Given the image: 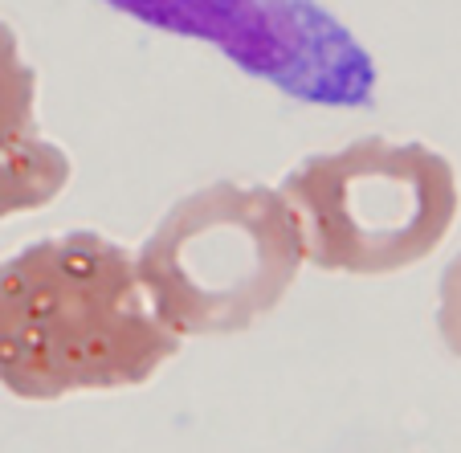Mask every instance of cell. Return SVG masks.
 Wrapping results in <instances>:
<instances>
[{"mask_svg":"<svg viewBox=\"0 0 461 453\" xmlns=\"http://www.w3.org/2000/svg\"><path fill=\"white\" fill-rule=\"evenodd\" d=\"M70 176V156L45 135L5 148L0 151V221L25 217V213L53 204L66 192Z\"/></svg>","mask_w":461,"mask_h":453,"instance_id":"5b68a950","label":"cell"},{"mask_svg":"<svg viewBox=\"0 0 461 453\" xmlns=\"http://www.w3.org/2000/svg\"><path fill=\"white\" fill-rule=\"evenodd\" d=\"M159 33L221 50L241 74L311 106H372L375 61L319 0H106Z\"/></svg>","mask_w":461,"mask_h":453,"instance_id":"277c9868","label":"cell"},{"mask_svg":"<svg viewBox=\"0 0 461 453\" xmlns=\"http://www.w3.org/2000/svg\"><path fill=\"white\" fill-rule=\"evenodd\" d=\"M306 266L384 278L425 262L461 209L453 164L429 143L364 135L294 164L278 184Z\"/></svg>","mask_w":461,"mask_h":453,"instance_id":"3957f363","label":"cell"},{"mask_svg":"<svg viewBox=\"0 0 461 453\" xmlns=\"http://www.w3.org/2000/svg\"><path fill=\"white\" fill-rule=\"evenodd\" d=\"M180 343L151 311L135 253L95 229L0 258V388L17 401L140 388Z\"/></svg>","mask_w":461,"mask_h":453,"instance_id":"6da1fadb","label":"cell"},{"mask_svg":"<svg viewBox=\"0 0 461 453\" xmlns=\"http://www.w3.org/2000/svg\"><path fill=\"white\" fill-rule=\"evenodd\" d=\"M303 266L282 192L233 180L180 196L135 253L151 311L180 340L249 331L278 311Z\"/></svg>","mask_w":461,"mask_h":453,"instance_id":"7a4b0ae2","label":"cell"},{"mask_svg":"<svg viewBox=\"0 0 461 453\" xmlns=\"http://www.w3.org/2000/svg\"><path fill=\"white\" fill-rule=\"evenodd\" d=\"M37 131V70L25 61L21 41L0 21V151L33 140Z\"/></svg>","mask_w":461,"mask_h":453,"instance_id":"8992f818","label":"cell"},{"mask_svg":"<svg viewBox=\"0 0 461 453\" xmlns=\"http://www.w3.org/2000/svg\"><path fill=\"white\" fill-rule=\"evenodd\" d=\"M437 335L461 359V253H453L437 282Z\"/></svg>","mask_w":461,"mask_h":453,"instance_id":"52a82bcc","label":"cell"}]
</instances>
